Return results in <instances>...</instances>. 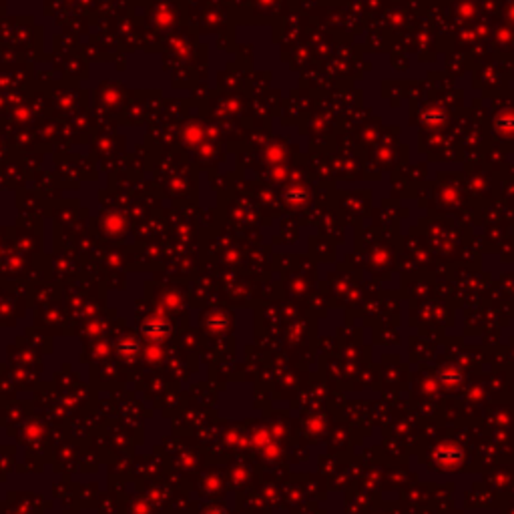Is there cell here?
Returning <instances> with one entry per match:
<instances>
[{
    "label": "cell",
    "instance_id": "6da1fadb",
    "mask_svg": "<svg viewBox=\"0 0 514 514\" xmlns=\"http://www.w3.org/2000/svg\"><path fill=\"white\" fill-rule=\"evenodd\" d=\"M207 514H225V513H223V510H211V513Z\"/></svg>",
    "mask_w": 514,
    "mask_h": 514
}]
</instances>
